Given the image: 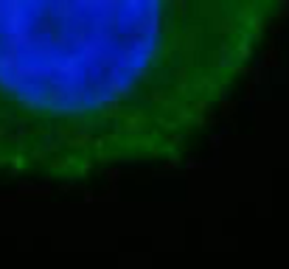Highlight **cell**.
<instances>
[{"instance_id": "6da1fadb", "label": "cell", "mask_w": 289, "mask_h": 269, "mask_svg": "<svg viewBox=\"0 0 289 269\" xmlns=\"http://www.w3.org/2000/svg\"><path fill=\"white\" fill-rule=\"evenodd\" d=\"M278 0H0V174L180 157L244 76Z\"/></svg>"}]
</instances>
